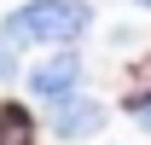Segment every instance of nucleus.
<instances>
[{
	"mask_svg": "<svg viewBox=\"0 0 151 145\" xmlns=\"http://www.w3.org/2000/svg\"><path fill=\"white\" fill-rule=\"evenodd\" d=\"M18 81H23V93H29L35 105H58V99L81 93L87 64H81V52H76V47H52V52H41L35 64H23Z\"/></svg>",
	"mask_w": 151,
	"mask_h": 145,
	"instance_id": "nucleus-2",
	"label": "nucleus"
},
{
	"mask_svg": "<svg viewBox=\"0 0 151 145\" xmlns=\"http://www.w3.org/2000/svg\"><path fill=\"white\" fill-rule=\"evenodd\" d=\"M128 116H134V122H139V128L151 134V99H139V105H128Z\"/></svg>",
	"mask_w": 151,
	"mask_h": 145,
	"instance_id": "nucleus-7",
	"label": "nucleus"
},
{
	"mask_svg": "<svg viewBox=\"0 0 151 145\" xmlns=\"http://www.w3.org/2000/svg\"><path fill=\"white\" fill-rule=\"evenodd\" d=\"M134 12H145V18H151V0H134Z\"/></svg>",
	"mask_w": 151,
	"mask_h": 145,
	"instance_id": "nucleus-8",
	"label": "nucleus"
},
{
	"mask_svg": "<svg viewBox=\"0 0 151 145\" xmlns=\"http://www.w3.org/2000/svg\"><path fill=\"white\" fill-rule=\"evenodd\" d=\"M23 52H29V47H23V41L12 35L6 23H0V87H6V81H18V75H23V64H29Z\"/></svg>",
	"mask_w": 151,
	"mask_h": 145,
	"instance_id": "nucleus-5",
	"label": "nucleus"
},
{
	"mask_svg": "<svg viewBox=\"0 0 151 145\" xmlns=\"http://www.w3.org/2000/svg\"><path fill=\"white\" fill-rule=\"evenodd\" d=\"M105 122H111V105L99 99V93H70V99H58V105H47V134H52L58 145H81V139H99L105 134Z\"/></svg>",
	"mask_w": 151,
	"mask_h": 145,
	"instance_id": "nucleus-3",
	"label": "nucleus"
},
{
	"mask_svg": "<svg viewBox=\"0 0 151 145\" xmlns=\"http://www.w3.org/2000/svg\"><path fill=\"white\" fill-rule=\"evenodd\" d=\"M6 29L23 47H76L93 35V0H23L18 12H6Z\"/></svg>",
	"mask_w": 151,
	"mask_h": 145,
	"instance_id": "nucleus-1",
	"label": "nucleus"
},
{
	"mask_svg": "<svg viewBox=\"0 0 151 145\" xmlns=\"http://www.w3.org/2000/svg\"><path fill=\"white\" fill-rule=\"evenodd\" d=\"M105 35H111V52H145V47H139V35H145V29H139V23H111V29H105Z\"/></svg>",
	"mask_w": 151,
	"mask_h": 145,
	"instance_id": "nucleus-6",
	"label": "nucleus"
},
{
	"mask_svg": "<svg viewBox=\"0 0 151 145\" xmlns=\"http://www.w3.org/2000/svg\"><path fill=\"white\" fill-rule=\"evenodd\" d=\"M0 145H41V128H35V110L6 99L0 105Z\"/></svg>",
	"mask_w": 151,
	"mask_h": 145,
	"instance_id": "nucleus-4",
	"label": "nucleus"
}]
</instances>
